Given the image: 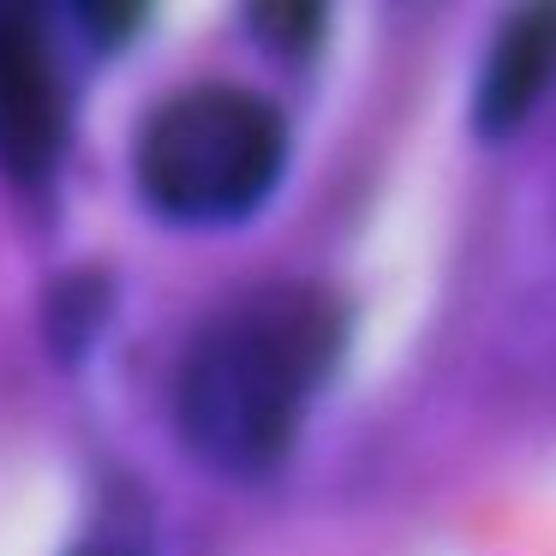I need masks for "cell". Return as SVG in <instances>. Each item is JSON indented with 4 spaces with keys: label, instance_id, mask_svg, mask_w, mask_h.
Returning <instances> with one entry per match:
<instances>
[{
    "label": "cell",
    "instance_id": "277c9868",
    "mask_svg": "<svg viewBox=\"0 0 556 556\" xmlns=\"http://www.w3.org/2000/svg\"><path fill=\"white\" fill-rule=\"evenodd\" d=\"M556 85V7H520L503 18L491 54L479 66V97H472V126L484 138H508L544 90Z\"/></svg>",
    "mask_w": 556,
    "mask_h": 556
},
{
    "label": "cell",
    "instance_id": "5b68a950",
    "mask_svg": "<svg viewBox=\"0 0 556 556\" xmlns=\"http://www.w3.org/2000/svg\"><path fill=\"white\" fill-rule=\"evenodd\" d=\"M324 7H257L252 25H257V42L276 54H288V61H300V54H312L317 42H324Z\"/></svg>",
    "mask_w": 556,
    "mask_h": 556
},
{
    "label": "cell",
    "instance_id": "3957f363",
    "mask_svg": "<svg viewBox=\"0 0 556 556\" xmlns=\"http://www.w3.org/2000/svg\"><path fill=\"white\" fill-rule=\"evenodd\" d=\"M73 132V90L61 49L37 7L0 0V174L42 180L54 174Z\"/></svg>",
    "mask_w": 556,
    "mask_h": 556
},
{
    "label": "cell",
    "instance_id": "8992f818",
    "mask_svg": "<svg viewBox=\"0 0 556 556\" xmlns=\"http://www.w3.org/2000/svg\"><path fill=\"white\" fill-rule=\"evenodd\" d=\"M73 556H144L138 544H121V539H97V544H78Z\"/></svg>",
    "mask_w": 556,
    "mask_h": 556
},
{
    "label": "cell",
    "instance_id": "6da1fadb",
    "mask_svg": "<svg viewBox=\"0 0 556 556\" xmlns=\"http://www.w3.org/2000/svg\"><path fill=\"white\" fill-rule=\"evenodd\" d=\"M348 353V305L305 281H276L216 312L174 377L180 437L210 472L264 479Z\"/></svg>",
    "mask_w": 556,
    "mask_h": 556
},
{
    "label": "cell",
    "instance_id": "7a4b0ae2",
    "mask_svg": "<svg viewBox=\"0 0 556 556\" xmlns=\"http://www.w3.org/2000/svg\"><path fill=\"white\" fill-rule=\"evenodd\" d=\"M138 192L162 222L233 228L257 216L288 168V121L240 85H198L168 97L138 132Z\"/></svg>",
    "mask_w": 556,
    "mask_h": 556
}]
</instances>
